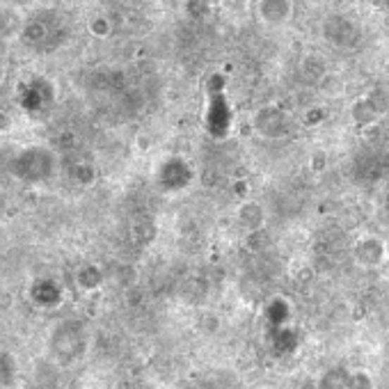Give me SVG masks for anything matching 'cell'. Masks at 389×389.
<instances>
[{
	"label": "cell",
	"instance_id": "1",
	"mask_svg": "<svg viewBox=\"0 0 389 389\" xmlns=\"http://www.w3.org/2000/svg\"><path fill=\"white\" fill-rule=\"evenodd\" d=\"M323 35L326 39L337 46V49H353L359 42V27L355 25V21H350L346 16H330L326 25H323Z\"/></svg>",
	"mask_w": 389,
	"mask_h": 389
},
{
	"label": "cell",
	"instance_id": "2",
	"mask_svg": "<svg viewBox=\"0 0 389 389\" xmlns=\"http://www.w3.org/2000/svg\"><path fill=\"white\" fill-rule=\"evenodd\" d=\"M254 128L264 137H284L291 131V119L277 106H266L254 115Z\"/></svg>",
	"mask_w": 389,
	"mask_h": 389
},
{
	"label": "cell",
	"instance_id": "3",
	"mask_svg": "<svg viewBox=\"0 0 389 389\" xmlns=\"http://www.w3.org/2000/svg\"><path fill=\"white\" fill-rule=\"evenodd\" d=\"M257 16L266 25L280 27L291 21L293 16V3L291 0H257Z\"/></svg>",
	"mask_w": 389,
	"mask_h": 389
},
{
	"label": "cell",
	"instance_id": "4",
	"mask_svg": "<svg viewBox=\"0 0 389 389\" xmlns=\"http://www.w3.org/2000/svg\"><path fill=\"white\" fill-rule=\"evenodd\" d=\"M357 259L362 261L364 266H376L383 261V254H385V247L378 238H364L362 243L357 245Z\"/></svg>",
	"mask_w": 389,
	"mask_h": 389
},
{
	"label": "cell",
	"instance_id": "5",
	"mask_svg": "<svg viewBox=\"0 0 389 389\" xmlns=\"http://www.w3.org/2000/svg\"><path fill=\"white\" fill-rule=\"evenodd\" d=\"M264 222H266V213L259 204L249 202L238 209V225L240 227H247L249 231H254L259 227H264Z\"/></svg>",
	"mask_w": 389,
	"mask_h": 389
},
{
	"label": "cell",
	"instance_id": "6",
	"mask_svg": "<svg viewBox=\"0 0 389 389\" xmlns=\"http://www.w3.org/2000/svg\"><path fill=\"white\" fill-rule=\"evenodd\" d=\"M348 389V373L346 371H339V369H335V371H328L326 376H323V381L319 383V389Z\"/></svg>",
	"mask_w": 389,
	"mask_h": 389
},
{
	"label": "cell",
	"instance_id": "7",
	"mask_svg": "<svg viewBox=\"0 0 389 389\" xmlns=\"http://www.w3.org/2000/svg\"><path fill=\"white\" fill-rule=\"evenodd\" d=\"M348 389H373L371 376L364 373V371L348 373Z\"/></svg>",
	"mask_w": 389,
	"mask_h": 389
},
{
	"label": "cell",
	"instance_id": "8",
	"mask_svg": "<svg viewBox=\"0 0 389 389\" xmlns=\"http://www.w3.org/2000/svg\"><path fill=\"white\" fill-rule=\"evenodd\" d=\"M89 32L94 37H108L110 35V21L106 16H92L89 18Z\"/></svg>",
	"mask_w": 389,
	"mask_h": 389
},
{
	"label": "cell",
	"instance_id": "9",
	"mask_svg": "<svg viewBox=\"0 0 389 389\" xmlns=\"http://www.w3.org/2000/svg\"><path fill=\"white\" fill-rule=\"evenodd\" d=\"M3 76H5V71H3V67H0V80H3Z\"/></svg>",
	"mask_w": 389,
	"mask_h": 389
},
{
	"label": "cell",
	"instance_id": "10",
	"mask_svg": "<svg viewBox=\"0 0 389 389\" xmlns=\"http://www.w3.org/2000/svg\"><path fill=\"white\" fill-rule=\"evenodd\" d=\"M387 209H389V197H387Z\"/></svg>",
	"mask_w": 389,
	"mask_h": 389
}]
</instances>
